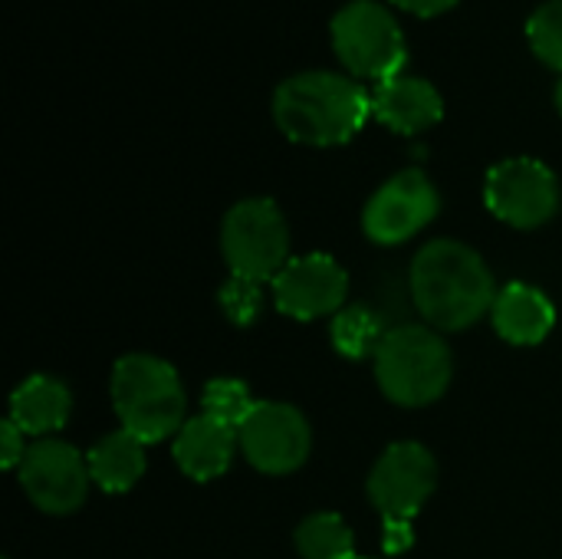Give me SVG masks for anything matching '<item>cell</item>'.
I'll return each instance as SVG.
<instances>
[{
    "label": "cell",
    "mask_w": 562,
    "mask_h": 559,
    "mask_svg": "<svg viewBox=\"0 0 562 559\" xmlns=\"http://www.w3.org/2000/svg\"><path fill=\"white\" fill-rule=\"evenodd\" d=\"M438 488V465L418 441H398L382 451L369 474V501L385 527V550L398 554L412 544V521Z\"/></svg>",
    "instance_id": "cell-5"
},
{
    "label": "cell",
    "mask_w": 562,
    "mask_h": 559,
    "mask_svg": "<svg viewBox=\"0 0 562 559\" xmlns=\"http://www.w3.org/2000/svg\"><path fill=\"white\" fill-rule=\"evenodd\" d=\"M333 346L339 356L352 359V362H362V359H375L382 339L389 336L382 316L372 310V306H342L336 316H333Z\"/></svg>",
    "instance_id": "cell-18"
},
{
    "label": "cell",
    "mask_w": 562,
    "mask_h": 559,
    "mask_svg": "<svg viewBox=\"0 0 562 559\" xmlns=\"http://www.w3.org/2000/svg\"><path fill=\"white\" fill-rule=\"evenodd\" d=\"M237 445L240 441L231 425L214 422L211 415H198L184 422V428L175 435L171 455H175V465L191 481H214L231 468Z\"/></svg>",
    "instance_id": "cell-14"
},
{
    "label": "cell",
    "mask_w": 562,
    "mask_h": 559,
    "mask_svg": "<svg viewBox=\"0 0 562 559\" xmlns=\"http://www.w3.org/2000/svg\"><path fill=\"white\" fill-rule=\"evenodd\" d=\"M244 458L260 474H293L306 465L313 448L310 422L286 402H257L237 432Z\"/></svg>",
    "instance_id": "cell-10"
},
{
    "label": "cell",
    "mask_w": 562,
    "mask_h": 559,
    "mask_svg": "<svg viewBox=\"0 0 562 559\" xmlns=\"http://www.w3.org/2000/svg\"><path fill=\"white\" fill-rule=\"evenodd\" d=\"M372 115L402 135H415V132H425V128L441 122L445 102L428 79L402 72V76H392L385 82H375Z\"/></svg>",
    "instance_id": "cell-13"
},
{
    "label": "cell",
    "mask_w": 562,
    "mask_h": 559,
    "mask_svg": "<svg viewBox=\"0 0 562 559\" xmlns=\"http://www.w3.org/2000/svg\"><path fill=\"white\" fill-rule=\"evenodd\" d=\"M484 201L504 224L533 231L560 211V181L537 158H507L487 171Z\"/></svg>",
    "instance_id": "cell-8"
},
{
    "label": "cell",
    "mask_w": 562,
    "mask_h": 559,
    "mask_svg": "<svg viewBox=\"0 0 562 559\" xmlns=\"http://www.w3.org/2000/svg\"><path fill=\"white\" fill-rule=\"evenodd\" d=\"M412 300L431 329L458 333L494 310L497 283L484 257L461 241H431L412 260Z\"/></svg>",
    "instance_id": "cell-1"
},
{
    "label": "cell",
    "mask_w": 562,
    "mask_h": 559,
    "mask_svg": "<svg viewBox=\"0 0 562 559\" xmlns=\"http://www.w3.org/2000/svg\"><path fill=\"white\" fill-rule=\"evenodd\" d=\"M20 471V488L33 501L36 511L63 517L86 504L92 474L89 461L59 438H40L26 448Z\"/></svg>",
    "instance_id": "cell-9"
},
{
    "label": "cell",
    "mask_w": 562,
    "mask_h": 559,
    "mask_svg": "<svg viewBox=\"0 0 562 559\" xmlns=\"http://www.w3.org/2000/svg\"><path fill=\"white\" fill-rule=\"evenodd\" d=\"M375 379L389 402L405 409H425L438 402L451 385V349L431 326L405 323L389 329L375 353Z\"/></svg>",
    "instance_id": "cell-4"
},
{
    "label": "cell",
    "mask_w": 562,
    "mask_h": 559,
    "mask_svg": "<svg viewBox=\"0 0 562 559\" xmlns=\"http://www.w3.org/2000/svg\"><path fill=\"white\" fill-rule=\"evenodd\" d=\"M89 461V474L92 484L102 488L105 494H125L132 491L142 474H145V441L135 438L132 432L119 428L105 438H99L92 445V451L86 455Z\"/></svg>",
    "instance_id": "cell-17"
},
{
    "label": "cell",
    "mask_w": 562,
    "mask_h": 559,
    "mask_svg": "<svg viewBox=\"0 0 562 559\" xmlns=\"http://www.w3.org/2000/svg\"><path fill=\"white\" fill-rule=\"evenodd\" d=\"M221 250L231 277L273 283L290 264V227L283 211L270 198L237 201L221 224Z\"/></svg>",
    "instance_id": "cell-6"
},
{
    "label": "cell",
    "mask_w": 562,
    "mask_h": 559,
    "mask_svg": "<svg viewBox=\"0 0 562 559\" xmlns=\"http://www.w3.org/2000/svg\"><path fill=\"white\" fill-rule=\"evenodd\" d=\"M293 544L303 559H359L356 537L339 514H310L296 527Z\"/></svg>",
    "instance_id": "cell-19"
},
{
    "label": "cell",
    "mask_w": 562,
    "mask_h": 559,
    "mask_svg": "<svg viewBox=\"0 0 562 559\" xmlns=\"http://www.w3.org/2000/svg\"><path fill=\"white\" fill-rule=\"evenodd\" d=\"M254 409H257V402H254L247 382H240V379H214L204 385L201 415H211L214 422H224L234 432H240V425L250 418Z\"/></svg>",
    "instance_id": "cell-20"
},
{
    "label": "cell",
    "mask_w": 562,
    "mask_h": 559,
    "mask_svg": "<svg viewBox=\"0 0 562 559\" xmlns=\"http://www.w3.org/2000/svg\"><path fill=\"white\" fill-rule=\"evenodd\" d=\"M527 40L533 46V53L553 66V69H562V0H550L543 3L530 23H527Z\"/></svg>",
    "instance_id": "cell-21"
},
{
    "label": "cell",
    "mask_w": 562,
    "mask_h": 559,
    "mask_svg": "<svg viewBox=\"0 0 562 559\" xmlns=\"http://www.w3.org/2000/svg\"><path fill=\"white\" fill-rule=\"evenodd\" d=\"M349 297V273L329 254L293 257L273 277V303L283 316L310 323L336 316Z\"/></svg>",
    "instance_id": "cell-12"
},
{
    "label": "cell",
    "mask_w": 562,
    "mask_h": 559,
    "mask_svg": "<svg viewBox=\"0 0 562 559\" xmlns=\"http://www.w3.org/2000/svg\"><path fill=\"white\" fill-rule=\"evenodd\" d=\"M491 320H494V329L507 343L537 346L550 336V329L557 323V310L543 297V290L527 287V283H510L497 293Z\"/></svg>",
    "instance_id": "cell-15"
},
{
    "label": "cell",
    "mask_w": 562,
    "mask_h": 559,
    "mask_svg": "<svg viewBox=\"0 0 562 559\" xmlns=\"http://www.w3.org/2000/svg\"><path fill=\"white\" fill-rule=\"evenodd\" d=\"M260 303H263V300H260V283H254V280L231 277V280L224 283V290H221V306H224V313H227L234 323H240V326H247V323L257 320Z\"/></svg>",
    "instance_id": "cell-22"
},
{
    "label": "cell",
    "mask_w": 562,
    "mask_h": 559,
    "mask_svg": "<svg viewBox=\"0 0 562 559\" xmlns=\"http://www.w3.org/2000/svg\"><path fill=\"white\" fill-rule=\"evenodd\" d=\"M26 458V435L7 418L0 428V465L3 468H20Z\"/></svg>",
    "instance_id": "cell-23"
},
{
    "label": "cell",
    "mask_w": 562,
    "mask_h": 559,
    "mask_svg": "<svg viewBox=\"0 0 562 559\" xmlns=\"http://www.w3.org/2000/svg\"><path fill=\"white\" fill-rule=\"evenodd\" d=\"M392 3L408 10V13H415V16H438V13L451 10L458 0H392Z\"/></svg>",
    "instance_id": "cell-24"
},
{
    "label": "cell",
    "mask_w": 562,
    "mask_h": 559,
    "mask_svg": "<svg viewBox=\"0 0 562 559\" xmlns=\"http://www.w3.org/2000/svg\"><path fill=\"white\" fill-rule=\"evenodd\" d=\"M438 208H441V198L431 178L418 168H408L389 178L369 198L366 214H362V231L369 241L382 247L405 244L435 221Z\"/></svg>",
    "instance_id": "cell-11"
},
{
    "label": "cell",
    "mask_w": 562,
    "mask_h": 559,
    "mask_svg": "<svg viewBox=\"0 0 562 559\" xmlns=\"http://www.w3.org/2000/svg\"><path fill=\"white\" fill-rule=\"evenodd\" d=\"M333 46L352 76L375 82L402 76L408 59L402 26L375 0H352L333 16Z\"/></svg>",
    "instance_id": "cell-7"
},
{
    "label": "cell",
    "mask_w": 562,
    "mask_h": 559,
    "mask_svg": "<svg viewBox=\"0 0 562 559\" xmlns=\"http://www.w3.org/2000/svg\"><path fill=\"white\" fill-rule=\"evenodd\" d=\"M112 409L125 432L145 445L165 441L184 428V385L171 362L145 353L122 356L112 369Z\"/></svg>",
    "instance_id": "cell-3"
},
{
    "label": "cell",
    "mask_w": 562,
    "mask_h": 559,
    "mask_svg": "<svg viewBox=\"0 0 562 559\" xmlns=\"http://www.w3.org/2000/svg\"><path fill=\"white\" fill-rule=\"evenodd\" d=\"M72 395L53 376H30L10 395V422L33 438H49L69 422Z\"/></svg>",
    "instance_id": "cell-16"
},
{
    "label": "cell",
    "mask_w": 562,
    "mask_h": 559,
    "mask_svg": "<svg viewBox=\"0 0 562 559\" xmlns=\"http://www.w3.org/2000/svg\"><path fill=\"white\" fill-rule=\"evenodd\" d=\"M372 115V92L342 72H296L273 92V119L290 142L342 145Z\"/></svg>",
    "instance_id": "cell-2"
},
{
    "label": "cell",
    "mask_w": 562,
    "mask_h": 559,
    "mask_svg": "<svg viewBox=\"0 0 562 559\" xmlns=\"http://www.w3.org/2000/svg\"><path fill=\"white\" fill-rule=\"evenodd\" d=\"M557 109H560V115H562V79L557 82Z\"/></svg>",
    "instance_id": "cell-25"
}]
</instances>
